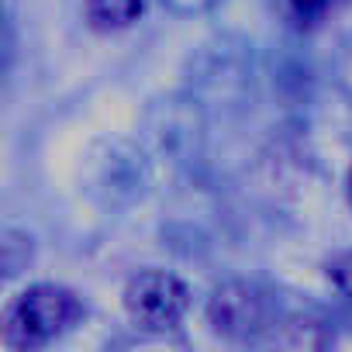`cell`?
<instances>
[{
  "label": "cell",
  "mask_w": 352,
  "mask_h": 352,
  "mask_svg": "<svg viewBox=\"0 0 352 352\" xmlns=\"http://www.w3.org/2000/svg\"><path fill=\"white\" fill-rule=\"evenodd\" d=\"M273 8L290 28L314 32L345 8V0H273Z\"/></svg>",
  "instance_id": "277c9868"
},
{
  "label": "cell",
  "mask_w": 352,
  "mask_h": 352,
  "mask_svg": "<svg viewBox=\"0 0 352 352\" xmlns=\"http://www.w3.org/2000/svg\"><path fill=\"white\" fill-rule=\"evenodd\" d=\"M270 342H276V345H297V349L300 345L304 349H321V345H328V331L321 328V321H314L307 314H290L280 324H273Z\"/></svg>",
  "instance_id": "8992f818"
},
{
  "label": "cell",
  "mask_w": 352,
  "mask_h": 352,
  "mask_svg": "<svg viewBox=\"0 0 352 352\" xmlns=\"http://www.w3.org/2000/svg\"><path fill=\"white\" fill-rule=\"evenodd\" d=\"M190 307V290L180 276L166 270H145L124 287V311L145 331H169L184 321Z\"/></svg>",
  "instance_id": "3957f363"
},
{
  "label": "cell",
  "mask_w": 352,
  "mask_h": 352,
  "mask_svg": "<svg viewBox=\"0 0 352 352\" xmlns=\"http://www.w3.org/2000/svg\"><path fill=\"white\" fill-rule=\"evenodd\" d=\"M328 280L335 283L338 294H345L352 300V252H342L328 263Z\"/></svg>",
  "instance_id": "52a82bcc"
},
{
  "label": "cell",
  "mask_w": 352,
  "mask_h": 352,
  "mask_svg": "<svg viewBox=\"0 0 352 352\" xmlns=\"http://www.w3.org/2000/svg\"><path fill=\"white\" fill-rule=\"evenodd\" d=\"M345 194H349V208H352V169H349V180H345Z\"/></svg>",
  "instance_id": "ba28073f"
},
{
  "label": "cell",
  "mask_w": 352,
  "mask_h": 352,
  "mask_svg": "<svg viewBox=\"0 0 352 352\" xmlns=\"http://www.w3.org/2000/svg\"><path fill=\"white\" fill-rule=\"evenodd\" d=\"M208 324L228 342H259L273 331L270 294L245 280H228L208 297Z\"/></svg>",
  "instance_id": "7a4b0ae2"
},
{
  "label": "cell",
  "mask_w": 352,
  "mask_h": 352,
  "mask_svg": "<svg viewBox=\"0 0 352 352\" xmlns=\"http://www.w3.org/2000/svg\"><path fill=\"white\" fill-rule=\"evenodd\" d=\"M145 11V0H87V21L94 32H124Z\"/></svg>",
  "instance_id": "5b68a950"
},
{
  "label": "cell",
  "mask_w": 352,
  "mask_h": 352,
  "mask_svg": "<svg viewBox=\"0 0 352 352\" xmlns=\"http://www.w3.org/2000/svg\"><path fill=\"white\" fill-rule=\"evenodd\" d=\"M83 314L73 290L56 283H35L21 290L0 318V342L18 352H32L59 338Z\"/></svg>",
  "instance_id": "6da1fadb"
}]
</instances>
